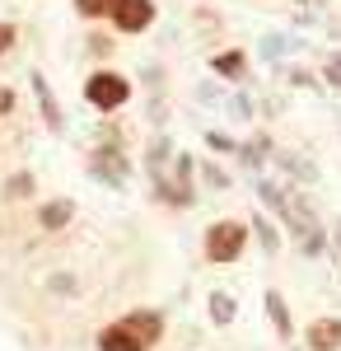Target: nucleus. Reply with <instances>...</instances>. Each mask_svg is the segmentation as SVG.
I'll return each mask as SVG.
<instances>
[{
	"label": "nucleus",
	"mask_w": 341,
	"mask_h": 351,
	"mask_svg": "<svg viewBox=\"0 0 341 351\" xmlns=\"http://www.w3.org/2000/svg\"><path fill=\"white\" fill-rule=\"evenodd\" d=\"M243 239H248V230L238 220H220V225L206 230V258L210 263H234L243 253Z\"/></svg>",
	"instance_id": "obj_1"
},
{
	"label": "nucleus",
	"mask_w": 341,
	"mask_h": 351,
	"mask_svg": "<svg viewBox=\"0 0 341 351\" xmlns=\"http://www.w3.org/2000/svg\"><path fill=\"white\" fill-rule=\"evenodd\" d=\"M84 94H89V104H94V108H122V104H127V94H131V84L122 80V75H112V71H99V75L89 80Z\"/></svg>",
	"instance_id": "obj_2"
},
{
	"label": "nucleus",
	"mask_w": 341,
	"mask_h": 351,
	"mask_svg": "<svg viewBox=\"0 0 341 351\" xmlns=\"http://www.w3.org/2000/svg\"><path fill=\"white\" fill-rule=\"evenodd\" d=\"M112 19H117L122 33H136V28H145L150 19H155V5H150V0H117Z\"/></svg>",
	"instance_id": "obj_3"
},
{
	"label": "nucleus",
	"mask_w": 341,
	"mask_h": 351,
	"mask_svg": "<svg viewBox=\"0 0 341 351\" xmlns=\"http://www.w3.org/2000/svg\"><path fill=\"white\" fill-rule=\"evenodd\" d=\"M309 347L314 351H337L341 347V324L337 319H318V324L309 328Z\"/></svg>",
	"instance_id": "obj_4"
},
{
	"label": "nucleus",
	"mask_w": 341,
	"mask_h": 351,
	"mask_svg": "<svg viewBox=\"0 0 341 351\" xmlns=\"http://www.w3.org/2000/svg\"><path fill=\"white\" fill-rule=\"evenodd\" d=\"M127 332H131L136 342H140V347H150V342H159V319L155 314H131V319H127Z\"/></svg>",
	"instance_id": "obj_5"
},
{
	"label": "nucleus",
	"mask_w": 341,
	"mask_h": 351,
	"mask_svg": "<svg viewBox=\"0 0 341 351\" xmlns=\"http://www.w3.org/2000/svg\"><path fill=\"white\" fill-rule=\"evenodd\" d=\"M99 347H103V351H145V347H140V342H136V337H131V332H127L122 324H117V328H103Z\"/></svg>",
	"instance_id": "obj_6"
},
{
	"label": "nucleus",
	"mask_w": 341,
	"mask_h": 351,
	"mask_svg": "<svg viewBox=\"0 0 341 351\" xmlns=\"http://www.w3.org/2000/svg\"><path fill=\"white\" fill-rule=\"evenodd\" d=\"M71 216H75V206H71V202H52V206L42 211V225H47V230H61Z\"/></svg>",
	"instance_id": "obj_7"
},
{
	"label": "nucleus",
	"mask_w": 341,
	"mask_h": 351,
	"mask_svg": "<svg viewBox=\"0 0 341 351\" xmlns=\"http://www.w3.org/2000/svg\"><path fill=\"white\" fill-rule=\"evenodd\" d=\"M266 309H271V319H276V332L290 337V314H286V300L281 295H266Z\"/></svg>",
	"instance_id": "obj_8"
},
{
	"label": "nucleus",
	"mask_w": 341,
	"mask_h": 351,
	"mask_svg": "<svg viewBox=\"0 0 341 351\" xmlns=\"http://www.w3.org/2000/svg\"><path fill=\"white\" fill-rule=\"evenodd\" d=\"M215 71H220V75H243V56L238 52H220L215 56Z\"/></svg>",
	"instance_id": "obj_9"
},
{
	"label": "nucleus",
	"mask_w": 341,
	"mask_h": 351,
	"mask_svg": "<svg viewBox=\"0 0 341 351\" xmlns=\"http://www.w3.org/2000/svg\"><path fill=\"white\" fill-rule=\"evenodd\" d=\"M33 89H38L42 108H47V122H52V127H61V108H56V99H52V94H47V84H42V80H33Z\"/></svg>",
	"instance_id": "obj_10"
},
{
	"label": "nucleus",
	"mask_w": 341,
	"mask_h": 351,
	"mask_svg": "<svg viewBox=\"0 0 341 351\" xmlns=\"http://www.w3.org/2000/svg\"><path fill=\"white\" fill-rule=\"evenodd\" d=\"M79 14H89V19H99V14H112L117 10V0H75Z\"/></svg>",
	"instance_id": "obj_11"
},
{
	"label": "nucleus",
	"mask_w": 341,
	"mask_h": 351,
	"mask_svg": "<svg viewBox=\"0 0 341 351\" xmlns=\"http://www.w3.org/2000/svg\"><path fill=\"white\" fill-rule=\"evenodd\" d=\"M210 314H215L220 324H229V319H234V300H229V295H215V300H210Z\"/></svg>",
	"instance_id": "obj_12"
},
{
	"label": "nucleus",
	"mask_w": 341,
	"mask_h": 351,
	"mask_svg": "<svg viewBox=\"0 0 341 351\" xmlns=\"http://www.w3.org/2000/svg\"><path fill=\"white\" fill-rule=\"evenodd\" d=\"M28 188H33V178H28V173L10 178V197H28Z\"/></svg>",
	"instance_id": "obj_13"
},
{
	"label": "nucleus",
	"mask_w": 341,
	"mask_h": 351,
	"mask_svg": "<svg viewBox=\"0 0 341 351\" xmlns=\"http://www.w3.org/2000/svg\"><path fill=\"white\" fill-rule=\"evenodd\" d=\"M10 43H14V28L0 24V52H10Z\"/></svg>",
	"instance_id": "obj_14"
},
{
	"label": "nucleus",
	"mask_w": 341,
	"mask_h": 351,
	"mask_svg": "<svg viewBox=\"0 0 341 351\" xmlns=\"http://www.w3.org/2000/svg\"><path fill=\"white\" fill-rule=\"evenodd\" d=\"M14 108V94H10V89H0V112H10Z\"/></svg>",
	"instance_id": "obj_15"
}]
</instances>
